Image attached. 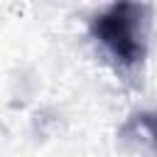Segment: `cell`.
<instances>
[{
	"label": "cell",
	"instance_id": "obj_1",
	"mask_svg": "<svg viewBox=\"0 0 157 157\" xmlns=\"http://www.w3.org/2000/svg\"><path fill=\"white\" fill-rule=\"evenodd\" d=\"M142 5L132 2H115L105 7L101 15L93 17V34L96 39L113 54L115 61L123 66H132L145 54L142 42Z\"/></svg>",
	"mask_w": 157,
	"mask_h": 157
},
{
	"label": "cell",
	"instance_id": "obj_2",
	"mask_svg": "<svg viewBox=\"0 0 157 157\" xmlns=\"http://www.w3.org/2000/svg\"><path fill=\"white\" fill-rule=\"evenodd\" d=\"M140 125L147 130V135L152 137V142L157 147V113H142L140 115Z\"/></svg>",
	"mask_w": 157,
	"mask_h": 157
}]
</instances>
